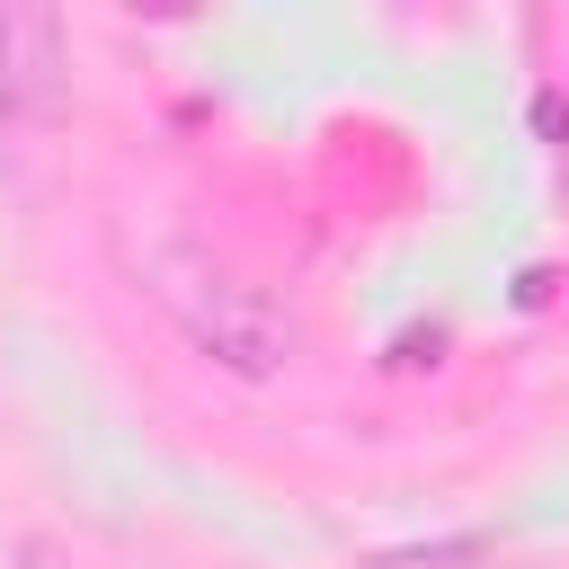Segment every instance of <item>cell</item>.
<instances>
[{
	"mask_svg": "<svg viewBox=\"0 0 569 569\" xmlns=\"http://www.w3.org/2000/svg\"><path fill=\"white\" fill-rule=\"evenodd\" d=\"M142 276H151V302L178 320V338H187L196 356H213L222 373H240V382H276V373L302 356L293 311H284L267 284H249L240 267H222L213 249L169 240V249H151Z\"/></svg>",
	"mask_w": 569,
	"mask_h": 569,
	"instance_id": "cell-1",
	"label": "cell"
},
{
	"mask_svg": "<svg viewBox=\"0 0 569 569\" xmlns=\"http://www.w3.org/2000/svg\"><path fill=\"white\" fill-rule=\"evenodd\" d=\"M453 560H480V542H436V551H382L373 569H453Z\"/></svg>",
	"mask_w": 569,
	"mask_h": 569,
	"instance_id": "cell-3",
	"label": "cell"
},
{
	"mask_svg": "<svg viewBox=\"0 0 569 569\" xmlns=\"http://www.w3.org/2000/svg\"><path fill=\"white\" fill-rule=\"evenodd\" d=\"M71 116V27L44 0L0 9V124L9 133H53Z\"/></svg>",
	"mask_w": 569,
	"mask_h": 569,
	"instance_id": "cell-2",
	"label": "cell"
}]
</instances>
